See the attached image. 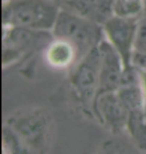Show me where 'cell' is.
<instances>
[{
  "instance_id": "6da1fadb",
  "label": "cell",
  "mask_w": 146,
  "mask_h": 154,
  "mask_svg": "<svg viewBox=\"0 0 146 154\" xmlns=\"http://www.w3.org/2000/svg\"><path fill=\"white\" fill-rule=\"evenodd\" d=\"M53 0H3V27L52 31L60 11Z\"/></svg>"
},
{
  "instance_id": "7a4b0ae2",
  "label": "cell",
  "mask_w": 146,
  "mask_h": 154,
  "mask_svg": "<svg viewBox=\"0 0 146 154\" xmlns=\"http://www.w3.org/2000/svg\"><path fill=\"white\" fill-rule=\"evenodd\" d=\"M7 126L15 139L31 154H46L51 141V116L42 108L16 112L7 119Z\"/></svg>"
},
{
  "instance_id": "3957f363",
  "label": "cell",
  "mask_w": 146,
  "mask_h": 154,
  "mask_svg": "<svg viewBox=\"0 0 146 154\" xmlns=\"http://www.w3.org/2000/svg\"><path fill=\"white\" fill-rule=\"evenodd\" d=\"M51 32L54 38L71 43L76 49L79 60L97 48L105 38L102 25L62 8Z\"/></svg>"
},
{
  "instance_id": "277c9868",
  "label": "cell",
  "mask_w": 146,
  "mask_h": 154,
  "mask_svg": "<svg viewBox=\"0 0 146 154\" xmlns=\"http://www.w3.org/2000/svg\"><path fill=\"white\" fill-rule=\"evenodd\" d=\"M100 53L98 47L80 59L69 70L68 81L72 94L86 114L93 116L92 106L99 86Z\"/></svg>"
},
{
  "instance_id": "5b68a950",
  "label": "cell",
  "mask_w": 146,
  "mask_h": 154,
  "mask_svg": "<svg viewBox=\"0 0 146 154\" xmlns=\"http://www.w3.org/2000/svg\"><path fill=\"white\" fill-rule=\"evenodd\" d=\"M53 38L51 31L3 27V66H10L21 58L45 50Z\"/></svg>"
},
{
  "instance_id": "8992f818",
  "label": "cell",
  "mask_w": 146,
  "mask_h": 154,
  "mask_svg": "<svg viewBox=\"0 0 146 154\" xmlns=\"http://www.w3.org/2000/svg\"><path fill=\"white\" fill-rule=\"evenodd\" d=\"M138 20L139 18L114 14L102 25L104 37L120 55L124 69L132 67L131 58L135 50Z\"/></svg>"
},
{
  "instance_id": "52a82bcc",
  "label": "cell",
  "mask_w": 146,
  "mask_h": 154,
  "mask_svg": "<svg viewBox=\"0 0 146 154\" xmlns=\"http://www.w3.org/2000/svg\"><path fill=\"white\" fill-rule=\"evenodd\" d=\"M92 113L101 124L114 134L126 130L129 114L117 92H108L96 96Z\"/></svg>"
},
{
  "instance_id": "ba28073f",
  "label": "cell",
  "mask_w": 146,
  "mask_h": 154,
  "mask_svg": "<svg viewBox=\"0 0 146 154\" xmlns=\"http://www.w3.org/2000/svg\"><path fill=\"white\" fill-rule=\"evenodd\" d=\"M100 53L99 86L96 96L108 92H116L121 86L123 74V62L113 46L103 39L98 46Z\"/></svg>"
},
{
  "instance_id": "9c48e42d",
  "label": "cell",
  "mask_w": 146,
  "mask_h": 154,
  "mask_svg": "<svg viewBox=\"0 0 146 154\" xmlns=\"http://www.w3.org/2000/svg\"><path fill=\"white\" fill-rule=\"evenodd\" d=\"M116 0H71L61 6L73 13L103 25L114 15Z\"/></svg>"
},
{
  "instance_id": "30bf717a",
  "label": "cell",
  "mask_w": 146,
  "mask_h": 154,
  "mask_svg": "<svg viewBox=\"0 0 146 154\" xmlns=\"http://www.w3.org/2000/svg\"><path fill=\"white\" fill-rule=\"evenodd\" d=\"M47 64L54 69L70 70L78 62V54L75 47L64 39L53 38L44 50Z\"/></svg>"
},
{
  "instance_id": "8fae6325",
  "label": "cell",
  "mask_w": 146,
  "mask_h": 154,
  "mask_svg": "<svg viewBox=\"0 0 146 154\" xmlns=\"http://www.w3.org/2000/svg\"><path fill=\"white\" fill-rule=\"evenodd\" d=\"M116 92L121 102L128 111V114L130 112L145 110L144 95L140 81L132 84L122 85Z\"/></svg>"
},
{
  "instance_id": "7c38bea8",
  "label": "cell",
  "mask_w": 146,
  "mask_h": 154,
  "mask_svg": "<svg viewBox=\"0 0 146 154\" xmlns=\"http://www.w3.org/2000/svg\"><path fill=\"white\" fill-rule=\"evenodd\" d=\"M126 130L139 148L146 149V111L130 112Z\"/></svg>"
},
{
  "instance_id": "4fadbf2b",
  "label": "cell",
  "mask_w": 146,
  "mask_h": 154,
  "mask_svg": "<svg viewBox=\"0 0 146 154\" xmlns=\"http://www.w3.org/2000/svg\"><path fill=\"white\" fill-rule=\"evenodd\" d=\"M114 14L123 17L140 18L143 15L142 0H116Z\"/></svg>"
},
{
  "instance_id": "5bb4252c",
  "label": "cell",
  "mask_w": 146,
  "mask_h": 154,
  "mask_svg": "<svg viewBox=\"0 0 146 154\" xmlns=\"http://www.w3.org/2000/svg\"><path fill=\"white\" fill-rule=\"evenodd\" d=\"M135 50L146 52V16L143 15L139 18L137 33H136Z\"/></svg>"
},
{
  "instance_id": "9a60e30c",
  "label": "cell",
  "mask_w": 146,
  "mask_h": 154,
  "mask_svg": "<svg viewBox=\"0 0 146 154\" xmlns=\"http://www.w3.org/2000/svg\"><path fill=\"white\" fill-rule=\"evenodd\" d=\"M132 66L140 71H146V52L134 50L131 58Z\"/></svg>"
},
{
  "instance_id": "2e32d148",
  "label": "cell",
  "mask_w": 146,
  "mask_h": 154,
  "mask_svg": "<svg viewBox=\"0 0 146 154\" xmlns=\"http://www.w3.org/2000/svg\"><path fill=\"white\" fill-rule=\"evenodd\" d=\"M139 73V78H140V84L142 91H143L144 95V101H145V111H146V71H140L137 70Z\"/></svg>"
},
{
  "instance_id": "e0dca14e",
  "label": "cell",
  "mask_w": 146,
  "mask_h": 154,
  "mask_svg": "<svg viewBox=\"0 0 146 154\" xmlns=\"http://www.w3.org/2000/svg\"><path fill=\"white\" fill-rule=\"evenodd\" d=\"M54 2H56L57 4L60 6V8H61V6L62 5H64L65 3H67V2H69V1H71V0H53Z\"/></svg>"
},
{
  "instance_id": "ac0fdd59",
  "label": "cell",
  "mask_w": 146,
  "mask_h": 154,
  "mask_svg": "<svg viewBox=\"0 0 146 154\" xmlns=\"http://www.w3.org/2000/svg\"><path fill=\"white\" fill-rule=\"evenodd\" d=\"M142 2H143V15L146 16V0H142ZM142 15V16H143Z\"/></svg>"
},
{
  "instance_id": "d6986e66",
  "label": "cell",
  "mask_w": 146,
  "mask_h": 154,
  "mask_svg": "<svg viewBox=\"0 0 146 154\" xmlns=\"http://www.w3.org/2000/svg\"><path fill=\"white\" fill-rule=\"evenodd\" d=\"M96 154H103V153H102L101 151H99V152H97V153H96Z\"/></svg>"
}]
</instances>
